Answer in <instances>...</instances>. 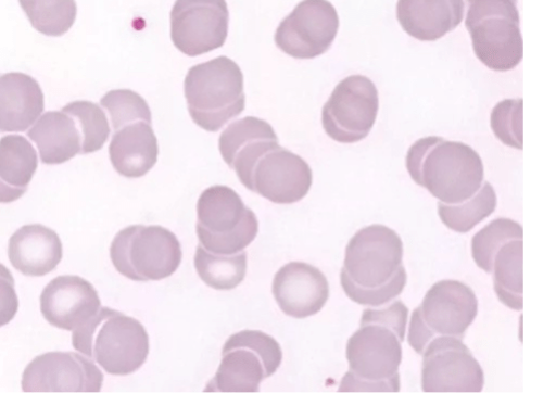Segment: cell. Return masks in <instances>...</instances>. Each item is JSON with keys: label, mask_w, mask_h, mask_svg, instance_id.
<instances>
[{"label": "cell", "mask_w": 556, "mask_h": 393, "mask_svg": "<svg viewBox=\"0 0 556 393\" xmlns=\"http://www.w3.org/2000/svg\"><path fill=\"white\" fill-rule=\"evenodd\" d=\"M313 185V172L299 155L277 145L265 152L252 167L243 186L275 204L303 200Z\"/></svg>", "instance_id": "cell-15"}, {"label": "cell", "mask_w": 556, "mask_h": 393, "mask_svg": "<svg viewBox=\"0 0 556 393\" xmlns=\"http://www.w3.org/2000/svg\"><path fill=\"white\" fill-rule=\"evenodd\" d=\"M339 26L338 13L328 0H303L280 24L275 42L293 59L313 60L331 48Z\"/></svg>", "instance_id": "cell-14"}, {"label": "cell", "mask_w": 556, "mask_h": 393, "mask_svg": "<svg viewBox=\"0 0 556 393\" xmlns=\"http://www.w3.org/2000/svg\"><path fill=\"white\" fill-rule=\"evenodd\" d=\"M222 354L218 370L205 391L258 392L261 382L279 369L283 358L278 341L261 330L232 334Z\"/></svg>", "instance_id": "cell-10"}, {"label": "cell", "mask_w": 556, "mask_h": 393, "mask_svg": "<svg viewBox=\"0 0 556 393\" xmlns=\"http://www.w3.org/2000/svg\"><path fill=\"white\" fill-rule=\"evenodd\" d=\"M378 111L379 94L374 83L364 76H351L336 87L325 104L323 127L339 143H357L370 134Z\"/></svg>", "instance_id": "cell-11"}, {"label": "cell", "mask_w": 556, "mask_h": 393, "mask_svg": "<svg viewBox=\"0 0 556 393\" xmlns=\"http://www.w3.org/2000/svg\"><path fill=\"white\" fill-rule=\"evenodd\" d=\"M11 270L0 264V327L9 325L17 315L20 299Z\"/></svg>", "instance_id": "cell-33"}, {"label": "cell", "mask_w": 556, "mask_h": 393, "mask_svg": "<svg viewBox=\"0 0 556 393\" xmlns=\"http://www.w3.org/2000/svg\"><path fill=\"white\" fill-rule=\"evenodd\" d=\"M496 202L493 187L491 183L484 182L472 198L463 203L444 204L439 202L438 214L448 229L458 233H467L494 213Z\"/></svg>", "instance_id": "cell-28"}, {"label": "cell", "mask_w": 556, "mask_h": 393, "mask_svg": "<svg viewBox=\"0 0 556 393\" xmlns=\"http://www.w3.org/2000/svg\"><path fill=\"white\" fill-rule=\"evenodd\" d=\"M465 26L477 59L500 73L516 68L523 56L517 0H467Z\"/></svg>", "instance_id": "cell-6"}, {"label": "cell", "mask_w": 556, "mask_h": 393, "mask_svg": "<svg viewBox=\"0 0 556 393\" xmlns=\"http://www.w3.org/2000/svg\"><path fill=\"white\" fill-rule=\"evenodd\" d=\"M464 11V0H399L396 17L408 36L433 42L460 25Z\"/></svg>", "instance_id": "cell-20"}, {"label": "cell", "mask_w": 556, "mask_h": 393, "mask_svg": "<svg viewBox=\"0 0 556 393\" xmlns=\"http://www.w3.org/2000/svg\"><path fill=\"white\" fill-rule=\"evenodd\" d=\"M273 294L287 316L303 319L318 314L324 308L330 289L327 277L317 267L303 262H292L276 274Z\"/></svg>", "instance_id": "cell-17"}, {"label": "cell", "mask_w": 556, "mask_h": 393, "mask_svg": "<svg viewBox=\"0 0 556 393\" xmlns=\"http://www.w3.org/2000/svg\"><path fill=\"white\" fill-rule=\"evenodd\" d=\"M111 258L119 274L134 281H159L181 265L182 249L174 232L162 226H129L117 233Z\"/></svg>", "instance_id": "cell-7"}, {"label": "cell", "mask_w": 556, "mask_h": 393, "mask_svg": "<svg viewBox=\"0 0 556 393\" xmlns=\"http://www.w3.org/2000/svg\"><path fill=\"white\" fill-rule=\"evenodd\" d=\"M279 145L273 127L256 117H247L231 124L219 138V151L242 185L255 162L268 150Z\"/></svg>", "instance_id": "cell-21"}, {"label": "cell", "mask_w": 556, "mask_h": 393, "mask_svg": "<svg viewBox=\"0 0 556 393\" xmlns=\"http://www.w3.org/2000/svg\"><path fill=\"white\" fill-rule=\"evenodd\" d=\"M522 100L500 102L491 113V129L505 145L522 150Z\"/></svg>", "instance_id": "cell-32"}, {"label": "cell", "mask_w": 556, "mask_h": 393, "mask_svg": "<svg viewBox=\"0 0 556 393\" xmlns=\"http://www.w3.org/2000/svg\"><path fill=\"white\" fill-rule=\"evenodd\" d=\"M9 256L12 265L29 277L49 275L63 259V243L52 229L40 225H27L10 240Z\"/></svg>", "instance_id": "cell-23"}, {"label": "cell", "mask_w": 556, "mask_h": 393, "mask_svg": "<svg viewBox=\"0 0 556 393\" xmlns=\"http://www.w3.org/2000/svg\"><path fill=\"white\" fill-rule=\"evenodd\" d=\"M522 256V239H514L496 251L492 262L494 291L500 302L514 310L523 308Z\"/></svg>", "instance_id": "cell-26"}, {"label": "cell", "mask_w": 556, "mask_h": 393, "mask_svg": "<svg viewBox=\"0 0 556 393\" xmlns=\"http://www.w3.org/2000/svg\"><path fill=\"white\" fill-rule=\"evenodd\" d=\"M73 345L114 376L136 372L150 354V337L141 321L110 307H101L74 331Z\"/></svg>", "instance_id": "cell-4"}, {"label": "cell", "mask_w": 556, "mask_h": 393, "mask_svg": "<svg viewBox=\"0 0 556 393\" xmlns=\"http://www.w3.org/2000/svg\"><path fill=\"white\" fill-rule=\"evenodd\" d=\"M170 22L175 47L185 55L197 58L225 46L229 10L226 0H177Z\"/></svg>", "instance_id": "cell-13"}, {"label": "cell", "mask_w": 556, "mask_h": 393, "mask_svg": "<svg viewBox=\"0 0 556 393\" xmlns=\"http://www.w3.org/2000/svg\"><path fill=\"white\" fill-rule=\"evenodd\" d=\"M33 27L47 37L60 38L75 25L76 0H20Z\"/></svg>", "instance_id": "cell-29"}, {"label": "cell", "mask_w": 556, "mask_h": 393, "mask_svg": "<svg viewBox=\"0 0 556 393\" xmlns=\"http://www.w3.org/2000/svg\"><path fill=\"white\" fill-rule=\"evenodd\" d=\"M407 320L408 308L402 301L363 312L361 328L346 343L350 370L343 377L339 391H400L399 368Z\"/></svg>", "instance_id": "cell-1"}, {"label": "cell", "mask_w": 556, "mask_h": 393, "mask_svg": "<svg viewBox=\"0 0 556 393\" xmlns=\"http://www.w3.org/2000/svg\"><path fill=\"white\" fill-rule=\"evenodd\" d=\"M197 232L201 245L216 254L244 251L257 237L258 219L229 187L214 186L198 202Z\"/></svg>", "instance_id": "cell-8"}, {"label": "cell", "mask_w": 556, "mask_h": 393, "mask_svg": "<svg viewBox=\"0 0 556 393\" xmlns=\"http://www.w3.org/2000/svg\"><path fill=\"white\" fill-rule=\"evenodd\" d=\"M104 375L76 352H49L36 357L23 375L25 392H100Z\"/></svg>", "instance_id": "cell-16"}, {"label": "cell", "mask_w": 556, "mask_h": 393, "mask_svg": "<svg viewBox=\"0 0 556 393\" xmlns=\"http://www.w3.org/2000/svg\"><path fill=\"white\" fill-rule=\"evenodd\" d=\"M72 116L83 137V153L91 154L101 151L108 142L111 128L103 110L88 101H77L66 105L63 111Z\"/></svg>", "instance_id": "cell-31"}, {"label": "cell", "mask_w": 556, "mask_h": 393, "mask_svg": "<svg viewBox=\"0 0 556 393\" xmlns=\"http://www.w3.org/2000/svg\"><path fill=\"white\" fill-rule=\"evenodd\" d=\"M39 83L22 73L0 75V134L25 132L45 112Z\"/></svg>", "instance_id": "cell-22"}, {"label": "cell", "mask_w": 556, "mask_h": 393, "mask_svg": "<svg viewBox=\"0 0 556 393\" xmlns=\"http://www.w3.org/2000/svg\"><path fill=\"white\" fill-rule=\"evenodd\" d=\"M194 266L208 287L230 291L241 284L247 276L248 254L244 251L230 255L216 254L200 244L194 256Z\"/></svg>", "instance_id": "cell-27"}, {"label": "cell", "mask_w": 556, "mask_h": 393, "mask_svg": "<svg viewBox=\"0 0 556 393\" xmlns=\"http://www.w3.org/2000/svg\"><path fill=\"white\" fill-rule=\"evenodd\" d=\"M28 137L37 144L46 165H61L83 153V137L77 123L64 112L46 113Z\"/></svg>", "instance_id": "cell-25"}, {"label": "cell", "mask_w": 556, "mask_h": 393, "mask_svg": "<svg viewBox=\"0 0 556 393\" xmlns=\"http://www.w3.org/2000/svg\"><path fill=\"white\" fill-rule=\"evenodd\" d=\"M185 94L193 122L208 132L219 131L245 110L242 71L225 56L192 67Z\"/></svg>", "instance_id": "cell-5"}, {"label": "cell", "mask_w": 556, "mask_h": 393, "mask_svg": "<svg viewBox=\"0 0 556 393\" xmlns=\"http://www.w3.org/2000/svg\"><path fill=\"white\" fill-rule=\"evenodd\" d=\"M425 392H481L484 372L470 350L456 337H435L422 353Z\"/></svg>", "instance_id": "cell-12"}, {"label": "cell", "mask_w": 556, "mask_h": 393, "mask_svg": "<svg viewBox=\"0 0 556 393\" xmlns=\"http://www.w3.org/2000/svg\"><path fill=\"white\" fill-rule=\"evenodd\" d=\"M514 239H523V230L520 224L508 218H497L491 221L477 232L471 240V254L476 265L491 274L496 251Z\"/></svg>", "instance_id": "cell-30"}, {"label": "cell", "mask_w": 556, "mask_h": 393, "mask_svg": "<svg viewBox=\"0 0 556 393\" xmlns=\"http://www.w3.org/2000/svg\"><path fill=\"white\" fill-rule=\"evenodd\" d=\"M113 128L110 157L115 170L129 179L141 178L150 173L160 154L152 117L128 119Z\"/></svg>", "instance_id": "cell-19"}, {"label": "cell", "mask_w": 556, "mask_h": 393, "mask_svg": "<svg viewBox=\"0 0 556 393\" xmlns=\"http://www.w3.org/2000/svg\"><path fill=\"white\" fill-rule=\"evenodd\" d=\"M39 166L33 144L22 136L0 139V204L22 199Z\"/></svg>", "instance_id": "cell-24"}, {"label": "cell", "mask_w": 556, "mask_h": 393, "mask_svg": "<svg viewBox=\"0 0 556 393\" xmlns=\"http://www.w3.org/2000/svg\"><path fill=\"white\" fill-rule=\"evenodd\" d=\"M102 307L94 286L79 276H60L41 295V312L54 327L75 331Z\"/></svg>", "instance_id": "cell-18"}, {"label": "cell", "mask_w": 556, "mask_h": 393, "mask_svg": "<svg viewBox=\"0 0 556 393\" xmlns=\"http://www.w3.org/2000/svg\"><path fill=\"white\" fill-rule=\"evenodd\" d=\"M401 237L383 225L361 229L345 249L341 284L353 302L379 307L397 297L407 282Z\"/></svg>", "instance_id": "cell-2"}, {"label": "cell", "mask_w": 556, "mask_h": 393, "mask_svg": "<svg viewBox=\"0 0 556 393\" xmlns=\"http://www.w3.org/2000/svg\"><path fill=\"white\" fill-rule=\"evenodd\" d=\"M406 168L418 186L444 204H459L481 188L484 167L479 154L462 142L427 137L406 155Z\"/></svg>", "instance_id": "cell-3"}, {"label": "cell", "mask_w": 556, "mask_h": 393, "mask_svg": "<svg viewBox=\"0 0 556 393\" xmlns=\"http://www.w3.org/2000/svg\"><path fill=\"white\" fill-rule=\"evenodd\" d=\"M478 314V300L470 287L457 280L433 284L409 322L408 344L422 355L435 337L463 339Z\"/></svg>", "instance_id": "cell-9"}]
</instances>
